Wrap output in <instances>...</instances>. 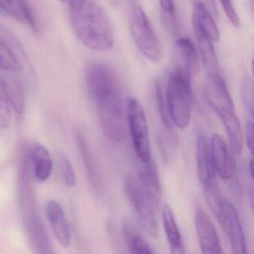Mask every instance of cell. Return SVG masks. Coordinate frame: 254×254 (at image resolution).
Returning a JSON list of instances; mask_svg holds the SVG:
<instances>
[{
    "instance_id": "obj_1",
    "label": "cell",
    "mask_w": 254,
    "mask_h": 254,
    "mask_svg": "<svg viewBox=\"0 0 254 254\" xmlns=\"http://www.w3.org/2000/svg\"><path fill=\"white\" fill-rule=\"evenodd\" d=\"M71 23L84 45L98 52L111 50L114 34L109 17L95 0H69Z\"/></svg>"
},
{
    "instance_id": "obj_2",
    "label": "cell",
    "mask_w": 254,
    "mask_h": 254,
    "mask_svg": "<svg viewBox=\"0 0 254 254\" xmlns=\"http://www.w3.org/2000/svg\"><path fill=\"white\" fill-rule=\"evenodd\" d=\"M86 84L99 113L124 109L121 84L111 66L99 62L91 64L86 72Z\"/></svg>"
},
{
    "instance_id": "obj_3",
    "label": "cell",
    "mask_w": 254,
    "mask_h": 254,
    "mask_svg": "<svg viewBox=\"0 0 254 254\" xmlns=\"http://www.w3.org/2000/svg\"><path fill=\"white\" fill-rule=\"evenodd\" d=\"M191 99L192 87L186 82L180 71L175 69L168 79L166 104L172 123L180 128H185L190 123Z\"/></svg>"
},
{
    "instance_id": "obj_4",
    "label": "cell",
    "mask_w": 254,
    "mask_h": 254,
    "mask_svg": "<svg viewBox=\"0 0 254 254\" xmlns=\"http://www.w3.org/2000/svg\"><path fill=\"white\" fill-rule=\"evenodd\" d=\"M130 29L133 41L139 51L151 62H158L162 47L148 17L136 0H129Z\"/></svg>"
},
{
    "instance_id": "obj_5",
    "label": "cell",
    "mask_w": 254,
    "mask_h": 254,
    "mask_svg": "<svg viewBox=\"0 0 254 254\" xmlns=\"http://www.w3.org/2000/svg\"><path fill=\"white\" fill-rule=\"evenodd\" d=\"M20 183V202L23 210V219L30 240L38 254H50L51 243L44 228V224L35 209L32 187L28 183L26 175L23 176Z\"/></svg>"
},
{
    "instance_id": "obj_6",
    "label": "cell",
    "mask_w": 254,
    "mask_h": 254,
    "mask_svg": "<svg viewBox=\"0 0 254 254\" xmlns=\"http://www.w3.org/2000/svg\"><path fill=\"white\" fill-rule=\"evenodd\" d=\"M127 120L130 135L136 154L141 162L151 159L149 133L145 111L136 98H127L126 101Z\"/></svg>"
},
{
    "instance_id": "obj_7",
    "label": "cell",
    "mask_w": 254,
    "mask_h": 254,
    "mask_svg": "<svg viewBox=\"0 0 254 254\" xmlns=\"http://www.w3.org/2000/svg\"><path fill=\"white\" fill-rule=\"evenodd\" d=\"M125 192L139 224L151 236H157V225L149 199L140 184L133 177L125 180Z\"/></svg>"
},
{
    "instance_id": "obj_8",
    "label": "cell",
    "mask_w": 254,
    "mask_h": 254,
    "mask_svg": "<svg viewBox=\"0 0 254 254\" xmlns=\"http://www.w3.org/2000/svg\"><path fill=\"white\" fill-rule=\"evenodd\" d=\"M204 94L209 105L220 117L235 113L230 92L220 72L207 75L204 85Z\"/></svg>"
},
{
    "instance_id": "obj_9",
    "label": "cell",
    "mask_w": 254,
    "mask_h": 254,
    "mask_svg": "<svg viewBox=\"0 0 254 254\" xmlns=\"http://www.w3.org/2000/svg\"><path fill=\"white\" fill-rule=\"evenodd\" d=\"M195 227L202 253L205 254H222L216 229L210 217L200 206H197L195 209Z\"/></svg>"
},
{
    "instance_id": "obj_10",
    "label": "cell",
    "mask_w": 254,
    "mask_h": 254,
    "mask_svg": "<svg viewBox=\"0 0 254 254\" xmlns=\"http://www.w3.org/2000/svg\"><path fill=\"white\" fill-rule=\"evenodd\" d=\"M177 53V67L186 82L191 86V79L194 74L197 73L200 64L197 50L192 41L187 38H180L175 44Z\"/></svg>"
},
{
    "instance_id": "obj_11",
    "label": "cell",
    "mask_w": 254,
    "mask_h": 254,
    "mask_svg": "<svg viewBox=\"0 0 254 254\" xmlns=\"http://www.w3.org/2000/svg\"><path fill=\"white\" fill-rule=\"evenodd\" d=\"M46 215L59 245L65 248L69 247L72 232L62 205L57 200H49L46 205Z\"/></svg>"
},
{
    "instance_id": "obj_12",
    "label": "cell",
    "mask_w": 254,
    "mask_h": 254,
    "mask_svg": "<svg viewBox=\"0 0 254 254\" xmlns=\"http://www.w3.org/2000/svg\"><path fill=\"white\" fill-rule=\"evenodd\" d=\"M221 227L225 230L232 252L236 254H247L246 240L237 212L230 201L224 200V213Z\"/></svg>"
},
{
    "instance_id": "obj_13",
    "label": "cell",
    "mask_w": 254,
    "mask_h": 254,
    "mask_svg": "<svg viewBox=\"0 0 254 254\" xmlns=\"http://www.w3.org/2000/svg\"><path fill=\"white\" fill-rule=\"evenodd\" d=\"M141 163L138 169L139 184L153 207L157 209L161 201L162 191L157 165L152 158Z\"/></svg>"
},
{
    "instance_id": "obj_14",
    "label": "cell",
    "mask_w": 254,
    "mask_h": 254,
    "mask_svg": "<svg viewBox=\"0 0 254 254\" xmlns=\"http://www.w3.org/2000/svg\"><path fill=\"white\" fill-rule=\"evenodd\" d=\"M211 153L215 170L223 179H230L236 172V161L225 142L219 135L211 140Z\"/></svg>"
},
{
    "instance_id": "obj_15",
    "label": "cell",
    "mask_w": 254,
    "mask_h": 254,
    "mask_svg": "<svg viewBox=\"0 0 254 254\" xmlns=\"http://www.w3.org/2000/svg\"><path fill=\"white\" fill-rule=\"evenodd\" d=\"M197 173L200 181L206 185L215 179V166L211 148L204 135H200L197 144Z\"/></svg>"
},
{
    "instance_id": "obj_16",
    "label": "cell",
    "mask_w": 254,
    "mask_h": 254,
    "mask_svg": "<svg viewBox=\"0 0 254 254\" xmlns=\"http://www.w3.org/2000/svg\"><path fill=\"white\" fill-rule=\"evenodd\" d=\"M29 157L33 166L35 178L41 181H47L53 169V160L47 148L35 142L29 148Z\"/></svg>"
},
{
    "instance_id": "obj_17",
    "label": "cell",
    "mask_w": 254,
    "mask_h": 254,
    "mask_svg": "<svg viewBox=\"0 0 254 254\" xmlns=\"http://www.w3.org/2000/svg\"><path fill=\"white\" fill-rule=\"evenodd\" d=\"M193 25H194V32H195L202 62L204 65L207 75L218 73L219 66H218V58H217L212 40L194 20H193Z\"/></svg>"
},
{
    "instance_id": "obj_18",
    "label": "cell",
    "mask_w": 254,
    "mask_h": 254,
    "mask_svg": "<svg viewBox=\"0 0 254 254\" xmlns=\"http://www.w3.org/2000/svg\"><path fill=\"white\" fill-rule=\"evenodd\" d=\"M162 217L166 237L170 245L171 253L174 254H183L184 253V248L182 238L172 208L169 205L163 206Z\"/></svg>"
},
{
    "instance_id": "obj_19",
    "label": "cell",
    "mask_w": 254,
    "mask_h": 254,
    "mask_svg": "<svg viewBox=\"0 0 254 254\" xmlns=\"http://www.w3.org/2000/svg\"><path fill=\"white\" fill-rule=\"evenodd\" d=\"M194 14L193 20L200 26L203 32L214 42L219 41V29L207 7L200 0H192Z\"/></svg>"
},
{
    "instance_id": "obj_20",
    "label": "cell",
    "mask_w": 254,
    "mask_h": 254,
    "mask_svg": "<svg viewBox=\"0 0 254 254\" xmlns=\"http://www.w3.org/2000/svg\"><path fill=\"white\" fill-rule=\"evenodd\" d=\"M76 137L78 147L82 156L83 161L88 174L92 187L96 191H98L99 185V171H98L97 165L95 161L91 148L89 146L88 142H87L82 133L78 132Z\"/></svg>"
},
{
    "instance_id": "obj_21",
    "label": "cell",
    "mask_w": 254,
    "mask_h": 254,
    "mask_svg": "<svg viewBox=\"0 0 254 254\" xmlns=\"http://www.w3.org/2000/svg\"><path fill=\"white\" fill-rule=\"evenodd\" d=\"M123 233L126 243L133 254H153L154 251L148 245V242L139 234L133 226V223L129 220L125 221L123 224Z\"/></svg>"
},
{
    "instance_id": "obj_22",
    "label": "cell",
    "mask_w": 254,
    "mask_h": 254,
    "mask_svg": "<svg viewBox=\"0 0 254 254\" xmlns=\"http://www.w3.org/2000/svg\"><path fill=\"white\" fill-rule=\"evenodd\" d=\"M220 118L225 127L232 150L236 154H240L243 145V137L239 118L235 113L226 114Z\"/></svg>"
},
{
    "instance_id": "obj_23",
    "label": "cell",
    "mask_w": 254,
    "mask_h": 254,
    "mask_svg": "<svg viewBox=\"0 0 254 254\" xmlns=\"http://www.w3.org/2000/svg\"><path fill=\"white\" fill-rule=\"evenodd\" d=\"M205 198L208 206L213 212L215 218L221 226L223 224L224 213V199L222 198L215 180L204 185Z\"/></svg>"
},
{
    "instance_id": "obj_24",
    "label": "cell",
    "mask_w": 254,
    "mask_h": 254,
    "mask_svg": "<svg viewBox=\"0 0 254 254\" xmlns=\"http://www.w3.org/2000/svg\"><path fill=\"white\" fill-rule=\"evenodd\" d=\"M4 78L11 108H14L17 114L22 115L25 110V97L23 88L15 78L5 75Z\"/></svg>"
},
{
    "instance_id": "obj_25",
    "label": "cell",
    "mask_w": 254,
    "mask_h": 254,
    "mask_svg": "<svg viewBox=\"0 0 254 254\" xmlns=\"http://www.w3.org/2000/svg\"><path fill=\"white\" fill-rule=\"evenodd\" d=\"M21 64L8 43L0 36V69L7 72L21 70Z\"/></svg>"
},
{
    "instance_id": "obj_26",
    "label": "cell",
    "mask_w": 254,
    "mask_h": 254,
    "mask_svg": "<svg viewBox=\"0 0 254 254\" xmlns=\"http://www.w3.org/2000/svg\"><path fill=\"white\" fill-rule=\"evenodd\" d=\"M160 18L164 29L170 35H176L178 27L173 0H160Z\"/></svg>"
},
{
    "instance_id": "obj_27",
    "label": "cell",
    "mask_w": 254,
    "mask_h": 254,
    "mask_svg": "<svg viewBox=\"0 0 254 254\" xmlns=\"http://www.w3.org/2000/svg\"><path fill=\"white\" fill-rule=\"evenodd\" d=\"M11 121V105L7 93L5 78L0 72V128H8Z\"/></svg>"
},
{
    "instance_id": "obj_28",
    "label": "cell",
    "mask_w": 254,
    "mask_h": 254,
    "mask_svg": "<svg viewBox=\"0 0 254 254\" xmlns=\"http://www.w3.org/2000/svg\"><path fill=\"white\" fill-rule=\"evenodd\" d=\"M242 102L246 111L251 117L254 116V84L249 75H245L241 85Z\"/></svg>"
},
{
    "instance_id": "obj_29",
    "label": "cell",
    "mask_w": 254,
    "mask_h": 254,
    "mask_svg": "<svg viewBox=\"0 0 254 254\" xmlns=\"http://www.w3.org/2000/svg\"><path fill=\"white\" fill-rule=\"evenodd\" d=\"M59 163L65 185L69 188L75 187L76 185V176L70 160L66 156L62 155L59 158Z\"/></svg>"
},
{
    "instance_id": "obj_30",
    "label": "cell",
    "mask_w": 254,
    "mask_h": 254,
    "mask_svg": "<svg viewBox=\"0 0 254 254\" xmlns=\"http://www.w3.org/2000/svg\"><path fill=\"white\" fill-rule=\"evenodd\" d=\"M156 98H157V105H158L159 112H160L162 121L165 127L169 130L172 128V121H171L172 120L168 112L167 107H166L164 96H163V88L160 82L156 83Z\"/></svg>"
},
{
    "instance_id": "obj_31",
    "label": "cell",
    "mask_w": 254,
    "mask_h": 254,
    "mask_svg": "<svg viewBox=\"0 0 254 254\" xmlns=\"http://www.w3.org/2000/svg\"><path fill=\"white\" fill-rule=\"evenodd\" d=\"M14 5L17 7L20 14H21L23 20H26V23L32 28L34 32L38 31V24L36 23L33 13L29 7L26 0H13Z\"/></svg>"
},
{
    "instance_id": "obj_32",
    "label": "cell",
    "mask_w": 254,
    "mask_h": 254,
    "mask_svg": "<svg viewBox=\"0 0 254 254\" xmlns=\"http://www.w3.org/2000/svg\"><path fill=\"white\" fill-rule=\"evenodd\" d=\"M219 2L232 26L238 29L240 26V20L233 6L232 0H219Z\"/></svg>"
},
{
    "instance_id": "obj_33",
    "label": "cell",
    "mask_w": 254,
    "mask_h": 254,
    "mask_svg": "<svg viewBox=\"0 0 254 254\" xmlns=\"http://www.w3.org/2000/svg\"><path fill=\"white\" fill-rule=\"evenodd\" d=\"M0 8L16 20L20 22L23 21V17L14 5L13 0H0Z\"/></svg>"
},
{
    "instance_id": "obj_34",
    "label": "cell",
    "mask_w": 254,
    "mask_h": 254,
    "mask_svg": "<svg viewBox=\"0 0 254 254\" xmlns=\"http://www.w3.org/2000/svg\"><path fill=\"white\" fill-rule=\"evenodd\" d=\"M245 138H246L247 146L251 151V154L254 152V123L253 121H248L245 127Z\"/></svg>"
},
{
    "instance_id": "obj_35",
    "label": "cell",
    "mask_w": 254,
    "mask_h": 254,
    "mask_svg": "<svg viewBox=\"0 0 254 254\" xmlns=\"http://www.w3.org/2000/svg\"><path fill=\"white\" fill-rule=\"evenodd\" d=\"M107 2H108L110 5L116 7L118 6L119 4H120V0H107Z\"/></svg>"
},
{
    "instance_id": "obj_36",
    "label": "cell",
    "mask_w": 254,
    "mask_h": 254,
    "mask_svg": "<svg viewBox=\"0 0 254 254\" xmlns=\"http://www.w3.org/2000/svg\"><path fill=\"white\" fill-rule=\"evenodd\" d=\"M60 1H62V2H65L66 0H60Z\"/></svg>"
}]
</instances>
